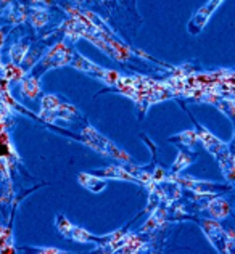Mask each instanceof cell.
<instances>
[{"mask_svg":"<svg viewBox=\"0 0 235 254\" xmlns=\"http://www.w3.org/2000/svg\"><path fill=\"white\" fill-rule=\"evenodd\" d=\"M66 11L70 13V18L63 23L62 28L65 32V37L70 39V42L75 44L79 39H87L90 44H93L97 49H100L105 55H108L115 62L127 63L134 57H139L144 60H150V62H155L161 66H164L169 71L172 69V66H167L158 62L157 58L150 57L149 53H145L142 50H136L127 44H124L108 28L105 19L97 16L95 13H92L89 10H79L75 8V6H66Z\"/></svg>","mask_w":235,"mask_h":254,"instance_id":"obj_1","label":"cell"},{"mask_svg":"<svg viewBox=\"0 0 235 254\" xmlns=\"http://www.w3.org/2000/svg\"><path fill=\"white\" fill-rule=\"evenodd\" d=\"M192 121L195 123V132L198 135V140L203 142L205 148L210 151L214 156V159L218 161L221 171H223V176L226 177L227 182L232 184V180H234V155L229 148V145L221 142V140L216 135H213L206 127L200 126L195 119H193V116H192Z\"/></svg>","mask_w":235,"mask_h":254,"instance_id":"obj_2","label":"cell"},{"mask_svg":"<svg viewBox=\"0 0 235 254\" xmlns=\"http://www.w3.org/2000/svg\"><path fill=\"white\" fill-rule=\"evenodd\" d=\"M76 49L73 45L66 44L65 41H58L37 60V63L32 66L28 72L34 77L40 79V76L45 74L47 71L55 69V68H62V66H68L71 62L73 52Z\"/></svg>","mask_w":235,"mask_h":254,"instance_id":"obj_3","label":"cell"},{"mask_svg":"<svg viewBox=\"0 0 235 254\" xmlns=\"http://www.w3.org/2000/svg\"><path fill=\"white\" fill-rule=\"evenodd\" d=\"M57 229L62 232V235L65 238H70V240H73V242L98 245L100 248L97 251H102L103 248H106L110 243H113L116 238H119L126 232V229H124V230L111 232V233H108V235H103V237H95V235H92L90 232H87L85 229H80V227H78V225H73L68 219H66L65 216H62V214L57 217Z\"/></svg>","mask_w":235,"mask_h":254,"instance_id":"obj_4","label":"cell"},{"mask_svg":"<svg viewBox=\"0 0 235 254\" xmlns=\"http://www.w3.org/2000/svg\"><path fill=\"white\" fill-rule=\"evenodd\" d=\"M80 142L87 146H90L93 151L100 153V155L111 156V158H115V159H118V161H123V163H132L131 156L127 155L124 150H121L119 146H116L111 142V140H108L105 135H102V133H100L98 130H95L87 123L84 126V129H80Z\"/></svg>","mask_w":235,"mask_h":254,"instance_id":"obj_5","label":"cell"},{"mask_svg":"<svg viewBox=\"0 0 235 254\" xmlns=\"http://www.w3.org/2000/svg\"><path fill=\"white\" fill-rule=\"evenodd\" d=\"M201 230L205 232L206 238L210 240L214 250L218 253H234L235 248V240L232 230H224L216 219H201L198 220Z\"/></svg>","mask_w":235,"mask_h":254,"instance_id":"obj_6","label":"cell"},{"mask_svg":"<svg viewBox=\"0 0 235 254\" xmlns=\"http://www.w3.org/2000/svg\"><path fill=\"white\" fill-rule=\"evenodd\" d=\"M70 66H73L75 69L84 72V74H89L92 77L98 79V81L105 82L108 87L115 85L118 82V79L121 77V72L115 71V69H108V68H102V66L95 64L93 62H90L89 58H85L84 55H80L79 52H73Z\"/></svg>","mask_w":235,"mask_h":254,"instance_id":"obj_7","label":"cell"},{"mask_svg":"<svg viewBox=\"0 0 235 254\" xmlns=\"http://www.w3.org/2000/svg\"><path fill=\"white\" fill-rule=\"evenodd\" d=\"M29 116L36 118L45 124H53L55 121H58V119H62V121H76V119L82 118V115H80V111L76 108V106L70 102H65V100H60V102L55 106H52L50 110L40 111L39 118L34 115V113H31Z\"/></svg>","mask_w":235,"mask_h":254,"instance_id":"obj_8","label":"cell"},{"mask_svg":"<svg viewBox=\"0 0 235 254\" xmlns=\"http://www.w3.org/2000/svg\"><path fill=\"white\" fill-rule=\"evenodd\" d=\"M180 187H184L185 190L193 193H210V195H219L223 191H231L232 185L227 184H216V182H208V180H195L192 177H182V176H174Z\"/></svg>","mask_w":235,"mask_h":254,"instance_id":"obj_9","label":"cell"},{"mask_svg":"<svg viewBox=\"0 0 235 254\" xmlns=\"http://www.w3.org/2000/svg\"><path fill=\"white\" fill-rule=\"evenodd\" d=\"M224 0H208V2L198 8L193 16L190 18L189 24H187V31H189L190 36H198L201 31L205 29V26L210 21V18L213 16V13L219 8V5L223 3Z\"/></svg>","mask_w":235,"mask_h":254,"instance_id":"obj_10","label":"cell"},{"mask_svg":"<svg viewBox=\"0 0 235 254\" xmlns=\"http://www.w3.org/2000/svg\"><path fill=\"white\" fill-rule=\"evenodd\" d=\"M0 159L6 161V164L10 166V169L19 161L16 150L13 148V143L10 138L8 121H0Z\"/></svg>","mask_w":235,"mask_h":254,"instance_id":"obj_11","label":"cell"},{"mask_svg":"<svg viewBox=\"0 0 235 254\" xmlns=\"http://www.w3.org/2000/svg\"><path fill=\"white\" fill-rule=\"evenodd\" d=\"M15 198V189H13L10 166L6 161L0 159V206H8Z\"/></svg>","mask_w":235,"mask_h":254,"instance_id":"obj_12","label":"cell"},{"mask_svg":"<svg viewBox=\"0 0 235 254\" xmlns=\"http://www.w3.org/2000/svg\"><path fill=\"white\" fill-rule=\"evenodd\" d=\"M167 217H169V209H167V206H158V208L152 209L150 217L147 219V222L139 229V233L145 235V233L157 232L159 227L166 222Z\"/></svg>","mask_w":235,"mask_h":254,"instance_id":"obj_13","label":"cell"},{"mask_svg":"<svg viewBox=\"0 0 235 254\" xmlns=\"http://www.w3.org/2000/svg\"><path fill=\"white\" fill-rule=\"evenodd\" d=\"M28 11L29 8L26 5L18 2H10L5 5V8L0 15L5 16V19L10 24H24L26 19H28Z\"/></svg>","mask_w":235,"mask_h":254,"instance_id":"obj_14","label":"cell"},{"mask_svg":"<svg viewBox=\"0 0 235 254\" xmlns=\"http://www.w3.org/2000/svg\"><path fill=\"white\" fill-rule=\"evenodd\" d=\"M205 211L210 214V216L213 219H226L227 216H231L232 214V206L231 203L227 201V199H224L223 196H213L210 201H208V204L205 206Z\"/></svg>","mask_w":235,"mask_h":254,"instance_id":"obj_15","label":"cell"},{"mask_svg":"<svg viewBox=\"0 0 235 254\" xmlns=\"http://www.w3.org/2000/svg\"><path fill=\"white\" fill-rule=\"evenodd\" d=\"M19 90L29 100H36L40 93H42V85H40V79L34 77L29 72H26V76L19 81Z\"/></svg>","mask_w":235,"mask_h":254,"instance_id":"obj_16","label":"cell"},{"mask_svg":"<svg viewBox=\"0 0 235 254\" xmlns=\"http://www.w3.org/2000/svg\"><path fill=\"white\" fill-rule=\"evenodd\" d=\"M93 176H102L105 179H119V180H127V182H136L132 172L129 171V166H108L106 169L93 172Z\"/></svg>","mask_w":235,"mask_h":254,"instance_id":"obj_17","label":"cell"},{"mask_svg":"<svg viewBox=\"0 0 235 254\" xmlns=\"http://www.w3.org/2000/svg\"><path fill=\"white\" fill-rule=\"evenodd\" d=\"M78 179H79V184L85 187V189L92 193H102L106 189V180L98 179L97 176H93V174H79Z\"/></svg>","mask_w":235,"mask_h":254,"instance_id":"obj_18","label":"cell"},{"mask_svg":"<svg viewBox=\"0 0 235 254\" xmlns=\"http://www.w3.org/2000/svg\"><path fill=\"white\" fill-rule=\"evenodd\" d=\"M49 19H50V13L47 11L45 6L37 5L34 8H29L26 23H31V26H34V28H44L49 23Z\"/></svg>","mask_w":235,"mask_h":254,"instance_id":"obj_19","label":"cell"},{"mask_svg":"<svg viewBox=\"0 0 235 254\" xmlns=\"http://www.w3.org/2000/svg\"><path fill=\"white\" fill-rule=\"evenodd\" d=\"M24 76H26V72H24V69L21 68V66L11 63V62L3 64L2 72H0V77H3L6 82H13V81L19 82Z\"/></svg>","mask_w":235,"mask_h":254,"instance_id":"obj_20","label":"cell"},{"mask_svg":"<svg viewBox=\"0 0 235 254\" xmlns=\"http://www.w3.org/2000/svg\"><path fill=\"white\" fill-rule=\"evenodd\" d=\"M197 159V155H193V153H185L184 150H179V155L176 158V161L172 164V169H171V174L172 176H177V174L182 172L185 168H189V166Z\"/></svg>","mask_w":235,"mask_h":254,"instance_id":"obj_21","label":"cell"},{"mask_svg":"<svg viewBox=\"0 0 235 254\" xmlns=\"http://www.w3.org/2000/svg\"><path fill=\"white\" fill-rule=\"evenodd\" d=\"M169 142L172 143H179V145H182V146H187V148H193V146L197 145L198 142V135H197V132L195 130H184V132H180L177 133V135H172L169 137Z\"/></svg>","mask_w":235,"mask_h":254,"instance_id":"obj_22","label":"cell"},{"mask_svg":"<svg viewBox=\"0 0 235 254\" xmlns=\"http://www.w3.org/2000/svg\"><path fill=\"white\" fill-rule=\"evenodd\" d=\"M15 243H13L11 225H0V253H15Z\"/></svg>","mask_w":235,"mask_h":254,"instance_id":"obj_23","label":"cell"},{"mask_svg":"<svg viewBox=\"0 0 235 254\" xmlns=\"http://www.w3.org/2000/svg\"><path fill=\"white\" fill-rule=\"evenodd\" d=\"M28 50H29V42H26V41H18V42L13 44V45L10 47V52H8L11 63L21 64L23 58L26 57V53H28Z\"/></svg>","mask_w":235,"mask_h":254,"instance_id":"obj_24","label":"cell"},{"mask_svg":"<svg viewBox=\"0 0 235 254\" xmlns=\"http://www.w3.org/2000/svg\"><path fill=\"white\" fill-rule=\"evenodd\" d=\"M5 39H6V32L3 29H0V50H2V47L5 44ZM2 68H3V62H2V53H0V72H2Z\"/></svg>","mask_w":235,"mask_h":254,"instance_id":"obj_25","label":"cell"},{"mask_svg":"<svg viewBox=\"0 0 235 254\" xmlns=\"http://www.w3.org/2000/svg\"><path fill=\"white\" fill-rule=\"evenodd\" d=\"M31 250L37 253H65L63 250H58V248H31Z\"/></svg>","mask_w":235,"mask_h":254,"instance_id":"obj_26","label":"cell"},{"mask_svg":"<svg viewBox=\"0 0 235 254\" xmlns=\"http://www.w3.org/2000/svg\"><path fill=\"white\" fill-rule=\"evenodd\" d=\"M84 2H85V0H84ZM97 2H106V0H97Z\"/></svg>","mask_w":235,"mask_h":254,"instance_id":"obj_27","label":"cell"}]
</instances>
